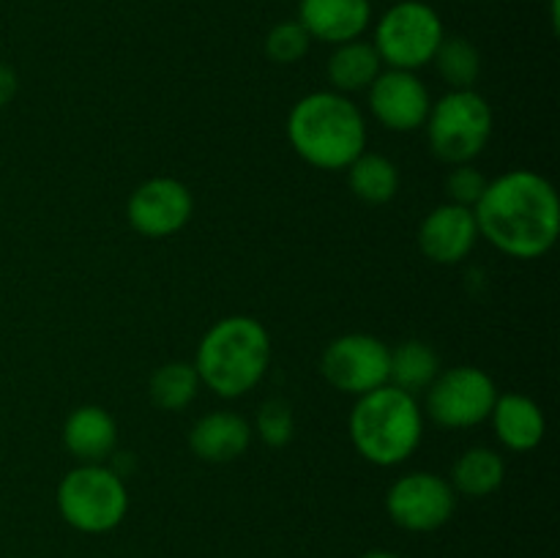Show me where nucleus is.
<instances>
[{"mask_svg": "<svg viewBox=\"0 0 560 558\" xmlns=\"http://www.w3.org/2000/svg\"><path fill=\"white\" fill-rule=\"evenodd\" d=\"M474 217L479 239L517 260L545 257L560 235L558 191L534 170H509L487 181Z\"/></svg>", "mask_w": 560, "mask_h": 558, "instance_id": "nucleus-1", "label": "nucleus"}, {"mask_svg": "<svg viewBox=\"0 0 560 558\" xmlns=\"http://www.w3.org/2000/svg\"><path fill=\"white\" fill-rule=\"evenodd\" d=\"M299 22L312 42L345 44L364 36L372 22L370 0H299Z\"/></svg>", "mask_w": 560, "mask_h": 558, "instance_id": "nucleus-14", "label": "nucleus"}, {"mask_svg": "<svg viewBox=\"0 0 560 558\" xmlns=\"http://www.w3.org/2000/svg\"><path fill=\"white\" fill-rule=\"evenodd\" d=\"M487 189V178L474 167V164H454L452 173L446 175L448 202L474 208Z\"/></svg>", "mask_w": 560, "mask_h": 558, "instance_id": "nucleus-26", "label": "nucleus"}, {"mask_svg": "<svg viewBox=\"0 0 560 558\" xmlns=\"http://www.w3.org/2000/svg\"><path fill=\"white\" fill-rule=\"evenodd\" d=\"M388 353L392 348L372 334H342L323 350L320 372L337 392L361 397L388 383Z\"/></svg>", "mask_w": 560, "mask_h": 558, "instance_id": "nucleus-9", "label": "nucleus"}, {"mask_svg": "<svg viewBox=\"0 0 560 558\" xmlns=\"http://www.w3.org/2000/svg\"><path fill=\"white\" fill-rule=\"evenodd\" d=\"M361 558H399L397 553H388V550H372V553H366V556H361Z\"/></svg>", "mask_w": 560, "mask_h": 558, "instance_id": "nucleus-28", "label": "nucleus"}, {"mask_svg": "<svg viewBox=\"0 0 560 558\" xmlns=\"http://www.w3.org/2000/svg\"><path fill=\"white\" fill-rule=\"evenodd\" d=\"M60 518L82 534H107L129 512L124 476L104 463H80L58 485Z\"/></svg>", "mask_w": 560, "mask_h": 558, "instance_id": "nucleus-5", "label": "nucleus"}, {"mask_svg": "<svg viewBox=\"0 0 560 558\" xmlns=\"http://www.w3.org/2000/svg\"><path fill=\"white\" fill-rule=\"evenodd\" d=\"M443 36V20L430 3L399 0L377 20L372 47L377 49L386 69L419 71L432 63Z\"/></svg>", "mask_w": 560, "mask_h": 558, "instance_id": "nucleus-7", "label": "nucleus"}, {"mask_svg": "<svg viewBox=\"0 0 560 558\" xmlns=\"http://www.w3.org/2000/svg\"><path fill=\"white\" fill-rule=\"evenodd\" d=\"M370 109L381 126L392 131H416L427 124L432 96L416 71L383 69L370 88Z\"/></svg>", "mask_w": 560, "mask_h": 558, "instance_id": "nucleus-12", "label": "nucleus"}, {"mask_svg": "<svg viewBox=\"0 0 560 558\" xmlns=\"http://www.w3.org/2000/svg\"><path fill=\"white\" fill-rule=\"evenodd\" d=\"M441 372V359L432 350V345L421 342V339H408L392 348L388 353V383L408 394H421L430 388Z\"/></svg>", "mask_w": 560, "mask_h": 558, "instance_id": "nucleus-20", "label": "nucleus"}, {"mask_svg": "<svg viewBox=\"0 0 560 558\" xmlns=\"http://www.w3.org/2000/svg\"><path fill=\"white\" fill-rule=\"evenodd\" d=\"M479 241L474 208L457 206V202H443L432 208L419 224V249L427 260L438 266H454L463 263L474 252Z\"/></svg>", "mask_w": 560, "mask_h": 558, "instance_id": "nucleus-13", "label": "nucleus"}, {"mask_svg": "<svg viewBox=\"0 0 560 558\" xmlns=\"http://www.w3.org/2000/svg\"><path fill=\"white\" fill-rule=\"evenodd\" d=\"M290 148L317 170H348L366 151V120L359 104L337 91L299 98L288 115Z\"/></svg>", "mask_w": 560, "mask_h": 558, "instance_id": "nucleus-2", "label": "nucleus"}, {"mask_svg": "<svg viewBox=\"0 0 560 558\" xmlns=\"http://www.w3.org/2000/svg\"><path fill=\"white\" fill-rule=\"evenodd\" d=\"M200 386L202 383L195 364H189V361H167V364H162L151 375L148 394H151L153 405L159 410L178 414V410L189 408L195 403Z\"/></svg>", "mask_w": 560, "mask_h": 558, "instance_id": "nucleus-22", "label": "nucleus"}, {"mask_svg": "<svg viewBox=\"0 0 560 558\" xmlns=\"http://www.w3.org/2000/svg\"><path fill=\"white\" fill-rule=\"evenodd\" d=\"M63 446L80 463H107L118 446V425L102 405H80L63 425Z\"/></svg>", "mask_w": 560, "mask_h": 558, "instance_id": "nucleus-17", "label": "nucleus"}, {"mask_svg": "<svg viewBox=\"0 0 560 558\" xmlns=\"http://www.w3.org/2000/svg\"><path fill=\"white\" fill-rule=\"evenodd\" d=\"M252 443V425L233 410L200 416L189 432V449L202 463H233Z\"/></svg>", "mask_w": 560, "mask_h": 558, "instance_id": "nucleus-15", "label": "nucleus"}, {"mask_svg": "<svg viewBox=\"0 0 560 558\" xmlns=\"http://www.w3.org/2000/svg\"><path fill=\"white\" fill-rule=\"evenodd\" d=\"M487 421H492L495 438L509 449V452H530V449H536L545 441V410L539 408L536 399L525 397V394H498L495 405H492L490 410V419Z\"/></svg>", "mask_w": 560, "mask_h": 558, "instance_id": "nucleus-16", "label": "nucleus"}, {"mask_svg": "<svg viewBox=\"0 0 560 558\" xmlns=\"http://www.w3.org/2000/svg\"><path fill=\"white\" fill-rule=\"evenodd\" d=\"M271 353V334L257 317L230 315L202 334L195 370L217 397L238 399L266 377Z\"/></svg>", "mask_w": 560, "mask_h": 558, "instance_id": "nucleus-3", "label": "nucleus"}, {"mask_svg": "<svg viewBox=\"0 0 560 558\" xmlns=\"http://www.w3.org/2000/svg\"><path fill=\"white\" fill-rule=\"evenodd\" d=\"M328 82L331 91L337 93H359L375 82V77L383 71V60L372 42L353 38V42L337 44L328 58Z\"/></svg>", "mask_w": 560, "mask_h": 558, "instance_id": "nucleus-18", "label": "nucleus"}, {"mask_svg": "<svg viewBox=\"0 0 560 558\" xmlns=\"http://www.w3.org/2000/svg\"><path fill=\"white\" fill-rule=\"evenodd\" d=\"M350 441L372 465L394 468L416 454L424 438V410L413 394L386 386L355 397L350 410Z\"/></svg>", "mask_w": 560, "mask_h": 558, "instance_id": "nucleus-4", "label": "nucleus"}, {"mask_svg": "<svg viewBox=\"0 0 560 558\" xmlns=\"http://www.w3.org/2000/svg\"><path fill=\"white\" fill-rule=\"evenodd\" d=\"M435 63L438 74L446 82L452 91H465V88H474V82L481 74V55L468 38L463 36H443L441 47L435 49Z\"/></svg>", "mask_w": 560, "mask_h": 558, "instance_id": "nucleus-23", "label": "nucleus"}, {"mask_svg": "<svg viewBox=\"0 0 560 558\" xmlns=\"http://www.w3.org/2000/svg\"><path fill=\"white\" fill-rule=\"evenodd\" d=\"M16 88H20L16 71L11 69L9 63H3V60H0V107H5V104L16 96Z\"/></svg>", "mask_w": 560, "mask_h": 558, "instance_id": "nucleus-27", "label": "nucleus"}, {"mask_svg": "<svg viewBox=\"0 0 560 558\" xmlns=\"http://www.w3.org/2000/svg\"><path fill=\"white\" fill-rule=\"evenodd\" d=\"M492 107L474 88L448 91L432 102L427 115V140L432 153L446 164H470L492 137Z\"/></svg>", "mask_w": 560, "mask_h": 558, "instance_id": "nucleus-6", "label": "nucleus"}, {"mask_svg": "<svg viewBox=\"0 0 560 558\" xmlns=\"http://www.w3.org/2000/svg\"><path fill=\"white\" fill-rule=\"evenodd\" d=\"M195 213V197L178 178L156 175L131 191L126 202L129 224L145 239H170L189 224Z\"/></svg>", "mask_w": 560, "mask_h": 558, "instance_id": "nucleus-11", "label": "nucleus"}, {"mask_svg": "<svg viewBox=\"0 0 560 558\" xmlns=\"http://www.w3.org/2000/svg\"><path fill=\"white\" fill-rule=\"evenodd\" d=\"M503 479H506V463L501 454L490 446H474L454 460L448 485L465 498H487L501 490Z\"/></svg>", "mask_w": 560, "mask_h": 558, "instance_id": "nucleus-19", "label": "nucleus"}, {"mask_svg": "<svg viewBox=\"0 0 560 558\" xmlns=\"http://www.w3.org/2000/svg\"><path fill=\"white\" fill-rule=\"evenodd\" d=\"M312 47V36L299 20H284L273 25L266 36V55L268 60L279 66L299 63L306 58Z\"/></svg>", "mask_w": 560, "mask_h": 558, "instance_id": "nucleus-24", "label": "nucleus"}, {"mask_svg": "<svg viewBox=\"0 0 560 558\" xmlns=\"http://www.w3.org/2000/svg\"><path fill=\"white\" fill-rule=\"evenodd\" d=\"M255 430L260 441L271 449H282L293 441L295 435V414L293 405L282 397H271L257 410Z\"/></svg>", "mask_w": 560, "mask_h": 558, "instance_id": "nucleus-25", "label": "nucleus"}, {"mask_svg": "<svg viewBox=\"0 0 560 558\" xmlns=\"http://www.w3.org/2000/svg\"><path fill=\"white\" fill-rule=\"evenodd\" d=\"M348 186L361 202L383 206L392 202L399 191V170L383 153L364 151L348 164Z\"/></svg>", "mask_w": 560, "mask_h": 558, "instance_id": "nucleus-21", "label": "nucleus"}, {"mask_svg": "<svg viewBox=\"0 0 560 558\" xmlns=\"http://www.w3.org/2000/svg\"><path fill=\"white\" fill-rule=\"evenodd\" d=\"M457 509V492L443 476L430 470H413L405 474L388 487L386 512L399 528L427 534L438 531L452 520Z\"/></svg>", "mask_w": 560, "mask_h": 558, "instance_id": "nucleus-10", "label": "nucleus"}, {"mask_svg": "<svg viewBox=\"0 0 560 558\" xmlns=\"http://www.w3.org/2000/svg\"><path fill=\"white\" fill-rule=\"evenodd\" d=\"M498 386L481 367L459 364L438 372L427 388L424 414L446 430H468L490 419Z\"/></svg>", "mask_w": 560, "mask_h": 558, "instance_id": "nucleus-8", "label": "nucleus"}]
</instances>
